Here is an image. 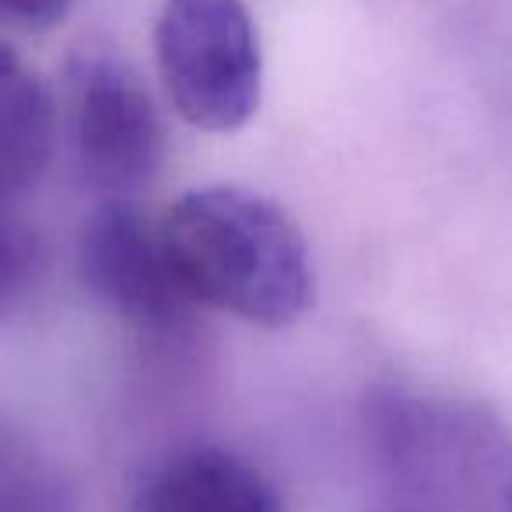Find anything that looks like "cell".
<instances>
[{
	"label": "cell",
	"instance_id": "9",
	"mask_svg": "<svg viewBox=\"0 0 512 512\" xmlns=\"http://www.w3.org/2000/svg\"><path fill=\"white\" fill-rule=\"evenodd\" d=\"M0 512H64L53 474L18 435L0 428Z\"/></svg>",
	"mask_w": 512,
	"mask_h": 512
},
{
	"label": "cell",
	"instance_id": "3",
	"mask_svg": "<svg viewBox=\"0 0 512 512\" xmlns=\"http://www.w3.org/2000/svg\"><path fill=\"white\" fill-rule=\"evenodd\" d=\"M155 60L165 95L190 127L232 134L260 109L264 57L242 0H165Z\"/></svg>",
	"mask_w": 512,
	"mask_h": 512
},
{
	"label": "cell",
	"instance_id": "8",
	"mask_svg": "<svg viewBox=\"0 0 512 512\" xmlns=\"http://www.w3.org/2000/svg\"><path fill=\"white\" fill-rule=\"evenodd\" d=\"M46 271V246L36 225L0 207V316L15 313Z\"/></svg>",
	"mask_w": 512,
	"mask_h": 512
},
{
	"label": "cell",
	"instance_id": "10",
	"mask_svg": "<svg viewBox=\"0 0 512 512\" xmlns=\"http://www.w3.org/2000/svg\"><path fill=\"white\" fill-rule=\"evenodd\" d=\"M71 11V0H0V22L18 29H53Z\"/></svg>",
	"mask_w": 512,
	"mask_h": 512
},
{
	"label": "cell",
	"instance_id": "6",
	"mask_svg": "<svg viewBox=\"0 0 512 512\" xmlns=\"http://www.w3.org/2000/svg\"><path fill=\"white\" fill-rule=\"evenodd\" d=\"M130 512H285V502L246 456L225 446H183L144 470Z\"/></svg>",
	"mask_w": 512,
	"mask_h": 512
},
{
	"label": "cell",
	"instance_id": "4",
	"mask_svg": "<svg viewBox=\"0 0 512 512\" xmlns=\"http://www.w3.org/2000/svg\"><path fill=\"white\" fill-rule=\"evenodd\" d=\"M64 116L78 172L109 197H134L158 176L165 123L148 85L109 50H78L64 67Z\"/></svg>",
	"mask_w": 512,
	"mask_h": 512
},
{
	"label": "cell",
	"instance_id": "5",
	"mask_svg": "<svg viewBox=\"0 0 512 512\" xmlns=\"http://www.w3.org/2000/svg\"><path fill=\"white\" fill-rule=\"evenodd\" d=\"M78 271L95 302L141 330H172L193 309L172 267L162 221L148 218L130 197H113L85 221Z\"/></svg>",
	"mask_w": 512,
	"mask_h": 512
},
{
	"label": "cell",
	"instance_id": "2",
	"mask_svg": "<svg viewBox=\"0 0 512 512\" xmlns=\"http://www.w3.org/2000/svg\"><path fill=\"white\" fill-rule=\"evenodd\" d=\"M362 428L393 512H512V428L488 404L379 386Z\"/></svg>",
	"mask_w": 512,
	"mask_h": 512
},
{
	"label": "cell",
	"instance_id": "1",
	"mask_svg": "<svg viewBox=\"0 0 512 512\" xmlns=\"http://www.w3.org/2000/svg\"><path fill=\"white\" fill-rule=\"evenodd\" d=\"M172 267L193 306L264 330L292 327L313 302V260L299 221L246 186H200L162 218Z\"/></svg>",
	"mask_w": 512,
	"mask_h": 512
},
{
	"label": "cell",
	"instance_id": "7",
	"mask_svg": "<svg viewBox=\"0 0 512 512\" xmlns=\"http://www.w3.org/2000/svg\"><path fill=\"white\" fill-rule=\"evenodd\" d=\"M57 144V99L46 81L0 43V200L43 179Z\"/></svg>",
	"mask_w": 512,
	"mask_h": 512
}]
</instances>
